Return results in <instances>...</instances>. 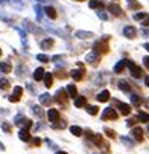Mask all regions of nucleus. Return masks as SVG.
Returning <instances> with one entry per match:
<instances>
[{"instance_id":"obj_1","label":"nucleus","mask_w":149,"mask_h":154,"mask_svg":"<svg viewBox=\"0 0 149 154\" xmlns=\"http://www.w3.org/2000/svg\"><path fill=\"white\" fill-rule=\"evenodd\" d=\"M93 49H94L93 52H96V54H106V52H108V37H105V38L96 41Z\"/></svg>"},{"instance_id":"obj_2","label":"nucleus","mask_w":149,"mask_h":154,"mask_svg":"<svg viewBox=\"0 0 149 154\" xmlns=\"http://www.w3.org/2000/svg\"><path fill=\"white\" fill-rule=\"evenodd\" d=\"M126 66L130 67V70H131V75L134 76V78H140L142 76V73H143V70L139 67L137 64H134L133 61H126Z\"/></svg>"},{"instance_id":"obj_3","label":"nucleus","mask_w":149,"mask_h":154,"mask_svg":"<svg viewBox=\"0 0 149 154\" xmlns=\"http://www.w3.org/2000/svg\"><path fill=\"white\" fill-rule=\"evenodd\" d=\"M117 113H116V110L108 107V108H105L103 110V113H102V121H108V119H117Z\"/></svg>"},{"instance_id":"obj_4","label":"nucleus","mask_w":149,"mask_h":154,"mask_svg":"<svg viewBox=\"0 0 149 154\" xmlns=\"http://www.w3.org/2000/svg\"><path fill=\"white\" fill-rule=\"evenodd\" d=\"M21 95H23V89H21L20 85H17L15 89H14V93L9 96V101L11 102H18L20 98H21Z\"/></svg>"},{"instance_id":"obj_5","label":"nucleus","mask_w":149,"mask_h":154,"mask_svg":"<svg viewBox=\"0 0 149 154\" xmlns=\"http://www.w3.org/2000/svg\"><path fill=\"white\" fill-rule=\"evenodd\" d=\"M123 35H125L126 38L133 40V38H136L137 31H136V28H134V26H125V28H123Z\"/></svg>"},{"instance_id":"obj_6","label":"nucleus","mask_w":149,"mask_h":154,"mask_svg":"<svg viewBox=\"0 0 149 154\" xmlns=\"http://www.w3.org/2000/svg\"><path fill=\"white\" fill-rule=\"evenodd\" d=\"M55 101L59 102V104H64L67 101V92L64 90V89H59L56 93H55Z\"/></svg>"},{"instance_id":"obj_7","label":"nucleus","mask_w":149,"mask_h":154,"mask_svg":"<svg viewBox=\"0 0 149 154\" xmlns=\"http://www.w3.org/2000/svg\"><path fill=\"white\" fill-rule=\"evenodd\" d=\"M117 104V108L120 110V113L123 116H128V115H131V107L128 105V104H123V102H116Z\"/></svg>"},{"instance_id":"obj_8","label":"nucleus","mask_w":149,"mask_h":154,"mask_svg":"<svg viewBox=\"0 0 149 154\" xmlns=\"http://www.w3.org/2000/svg\"><path fill=\"white\" fill-rule=\"evenodd\" d=\"M108 11H110L113 15H116V17H120V15H122V8H120L117 3H110V5H108Z\"/></svg>"},{"instance_id":"obj_9","label":"nucleus","mask_w":149,"mask_h":154,"mask_svg":"<svg viewBox=\"0 0 149 154\" xmlns=\"http://www.w3.org/2000/svg\"><path fill=\"white\" fill-rule=\"evenodd\" d=\"M85 61H87L88 64H96L97 61H99V54H96V52H90V54H87V57H85Z\"/></svg>"},{"instance_id":"obj_10","label":"nucleus","mask_w":149,"mask_h":154,"mask_svg":"<svg viewBox=\"0 0 149 154\" xmlns=\"http://www.w3.org/2000/svg\"><path fill=\"white\" fill-rule=\"evenodd\" d=\"M47 118L50 122H56L59 119V112L55 108H50V110H47Z\"/></svg>"},{"instance_id":"obj_11","label":"nucleus","mask_w":149,"mask_h":154,"mask_svg":"<svg viewBox=\"0 0 149 154\" xmlns=\"http://www.w3.org/2000/svg\"><path fill=\"white\" fill-rule=\"evenodd\" d=\"M70 76H72L75 81H81V79L84 78V70H82V69H73V70L70 72Z\"/></svg>"},{"instance_id":"obj_12","label":"nucleus","mask_w":149,"mask_h":154,"mask_svg":"<svg viewBox=\"0 0 149 154\" xmlns=\"http://www.w3.org/2000/svg\"><path fill=\"white\" fill-rule=\"evenodd\" d=\"M133 137H134L137 142H142V140H143V130H142L140 127H136V128L133 130Z\"/></svg>"},{"instance_id":"obj_13","label":"nucleus","mask_w":149,"mask_h":154,"mask_svg":"<svg viewBox=\"0 0 149 154\" xmlns=\"http://www.w3.org/2000/svg\"><path fill=\"white\" fill-rule=\"evenodd\" d=\"M18 137H20V140H23V142H29V140H31V134H29V130H25V128H21V130H20V133H18Z\"/></svg>"},{"instance_id":"obj_14","label":"nucleus","mask_w":149,"mask_h":154,"mask_svg":"<svg viewBox=\"0 0 149 154\" xmlns=\"http://www.w3.org/2000/svg\"><path fill=\"white\" fill-rule=\"evenodd\" d=\"M44 12H46V15H47L49 18H52V20H55V18L58 17L56 9H55L53 6H46V8H44Z\"/></svg>"},{"instance_id":"obj_15","label":"nucleus","mask_w":149,"mask_h":154,"mask_svg":"<svg viewBox=\"0 0 149 154\" xmlns=\"http://www.w3.org/2000/svg\"><path fill=\"white\" fill-rule=\"evenodd\" d=\"M0 70H2L3 73H9L12 70V64L9 61H2L0 63Z\"/></svg>"},{"instance_id":"obj_16","label":"nucleus","mask_w":149,"mask_h":154,"mask_svg":"<svg viewBox=\"0 0 149 154\" xmlns=\"http://www.w3.org/2000/svg\"><path fill=\"white\" fill-rule=\"evenodd\" d=\"M75 37H78V38H81V40L91 38V37H93V32H87V31H76V32H75Z\"/></svg>"},{"instance_id":"obj_17","label":"nucleus","mask_w":149,"mask_h":154,"mask_svg":"<svg viewBox=\"0 0 149 154\" xmlns=\"http://www.w3.org/2000/svg\"><path fill=\"white\" fill-rule=\"evenodd\" d=\"M96 99H97L99 102H106V101L110 99V92H108V90H102V92L97 95Z\"/></svg>"},{"instance_id":"obj_18","label":"nucleus","mask_w":149,"mask_h":154,"mask_svg":"<svg viewBox=\"0 0 149 154\" xmlns=\"http://www.w3.org/2000/svg\"><path fill=\"white\" fill-rule=\"evenodd\" d=\"M40 102H41V105H50V102H52L50 95H47V93H43V95L40 96Z\"/></svg>"},{"instance_id":"obj_19","label":"nucleus","mask_w":149,"mask_h":154,"mask_svg":"<svg viewBox=\"0 0 149 154\" xmlns=\"http://www.w3.org/2000/svg\"><path fill=\"white\" fill-rule=\"evenodd\" d=\"M52 46H53V40L52 38H46V40L41 41V49H44V51L50 49Z\"/></svg>"},{"instance_id":"obj_20","label":"nucleus","mask_w":149,"mask_h":154,"mask_svg":"<svg viewBox=\"0 0 149 154\" xmlns=\"http://www.w3.org/2000/svg\"><path fill=\"white\" fill-rule=\"evenodd\" d=\"M43 76H44V69H41V67L35 69V72H34V79H35V81H41Z\"/></svg>"},{"instance_id":"obj_21","label":"nucleus","mask_w":149,"mask_h":154,"mask_svg":"<svg viewBox=\"0 0 149 154\" xmlns=\"http://www.w3.org/2000/svg\"><path fill=\"white\" fill-rule=\"evenodd\" d=\"M85 104H87V98H84V96H78V98H75V107L81 108V107H84Z\"/></svg>"},{"instance_id":"obj_22","label":"nucleus","mask_w":149,"mask_h":154,"mask_svg":"<svg viewBox=\"0 0 149 154\" xmlns=\"http://www.w3.org/2000/svg\"><path fill=\"white\" fill-rule=\"evenodd\" d=\"M125 67H126V61H125V60H122V61H119V63L114 66V72H116V73H120Z\"/></svg>"},{"instance_id":"obj_23","label":"nucleus","mask_w":149,"mask_h":154,"mask_svg":"<svg viewBox=\"0 0 149 154\" xmlns=\"http://www.w3.org/2000/svg\"><path fill=\"white\" fill-rule=\"evenodd\" d=\"M67 93H69V96H70V98H76L78 90H76L75 84H69V85H67Z\"/></svg>"},{"instance_id":"obj_24","label":"nucleus","mask_w":149,"mask_h":154,"mask_svg":"<svg viewBox=\"0 0 149 154\" xmlns=\"http://www.w3.org/2000/svg\"><path fill=\"white\" fill-rule=\"evenodd\" d=\"M70 131H72V134H75V136H82V133H84V131H82V128L81 127H78V125H72L70 127Z\"/></svg>"},{"instance_id":"obj_25","label":"nucleus","mask_w":149,"mask_h":154,"mask_svg":"<svg viewBox=\"0 0 149 154\" xmlns=\"http://www.w3.org/2000/svg\"><path fill=\"white\" fill-rule=\"evenodd\" d=\"M43 79H44L46 87H50L52 82H53V76H52V73H46V72H44V76H43Z\"/></svg>"},{"instance_id":"obj_26","label":"nucleus","mask_w":149,"mask_h":154,"mask_svg":"<svg viewBox=\"0 0 149 154\" xmlns=\"http://www.w3.org/2000/svg\"><path fill=\"white\" fill-rule=\"evenodd\" d=\"M87 112H88V115L96 116V115H97V112H99V108H97L96 105H87Z\"/></svg>"},{"instance_id":"obj_27","label":"nucleus","mask_w":149,"mask_h":154,"mask_svg":"<svg viewBox=\"0 0 149 154\" xmlns=\"http://www.w3.org/2000/svg\"><path fill=\"white\" fill-rule=\"evenodd\" d=\"M119 89L123 90V92H130V84L122 79V81H119Z\"/></svg>"},{"instance_id":"obj_28","label":"nucleus","mask_w":149,"mask_h":154,"mask_svg":"<svg viewBox=\"0 0 149 154\" xmlns=\"http://www.w3.org/2000/svg\"><path fill=\"white\" fill-rule=\"evenodd\" d=\"M88 6H90L91 9H94V8H102L103 3L100 2V0H91V2L88 3Z\"/></svg>"},{"instance_id":"obj_29","label":"nucleus","mask_w":149,"mask_h":154,"mask_svg":"<svg viewBox=\"0 0 149 154\" xmlns=\"http://www.w3.org/2000/svg\"><path fill=\"white\" fill-rule=\"evenodd\" d=\"M128 6H130L131 9H140L142 5L139 2H136V0H128Z\"/></svg>"},{"instance_id":"obj_30","label":"nucleus","mask_w":149,"mask_h":154,"mask_svg":"<svg viewBox=\"0 0 149 154\" xmlns=\"http://www.w3.org/2000/svg\"><path fill=\"white\" fill-rule=\"evenodd\" d=\"M139 119L142 121V122H149V115L148 113H145V112H139Z\"/></svg>"},{"instance_id":"obj_31","label":"nucleus","mask_w":149,"mask_h":154,"mask_svg":"<svg viewBox=\"0 0 149 154\" xmlns=\"http://www.w3.org/2000/svg\"><path fill=\"white\" fill-rule=\"evenodd\" d=\"M37 60H38V61H41V63H49V61H50V58H49L47 55H43V54L37 55Z\"/></svg>"},{"instance_id":"obj_32","label":"nucleus","mask_w":149,"mask_h":154,"mask_svg":"<svg viewBox=\"0 0 149 154\" xmlns=\"http://www.w3.org/2000/svg\"><path fill=\"white\" fill-rule=\"evenodd\" d=\"M0 89H3V90L9 89V81L8 79H0Z\"/></svg>"},{"instance_id":"obj_33","label":"nucleus","mask_w":149,"mask_h":154,"mask_svg":"<svg viewBox=\"0 0 149 154\" xmlns=\"http://www.w3.org/2000/svg\"><path fill=\"white\" fill-rule=\"evenodd\" d=\"M148 17V12H139V14H134V20H143Z\"/></svg>"},{"instance_id":"obj_34","label":"nucleus","mask_w":149,"mask_h":154,"mask_svg":"<svg viewBox=\"0 0 149 154\" xmlns=\"http://www.w3.org/2000/svg\"><path fill=\"white\" fill-rule=\"evenodd\" d=\"M97 17L102 20H108V14H105L103 11H97Z\"/></svg>"},{"instance_id":"obj_35","label":"nucleus","mask_w":149,"mask_h":154,"mask_svg":"<svg viewBox=\"0 0 149 154\" xmlns=\"http://www.w3.org/2000/svg\"><path fill=\"white\" fill-rule=\"evenodd\" d=\"M2 128L6 131V133H11V130H12V128H11V125H9V124H6V122H2Z\"/></svg>"},{"instance_id":"obj_36","label":"nucleus","mask_w":149,"mask_h":154,"mask_svg":"<svg viewBox=\"0 0 149 154\" xmlns=\"http://www.w3.org/2000/svg\"><path fill=\"white\" fill-rule=\"evenodd\" d=\"M122 142H123V143H126L128 146H133V145H134V142H133L131 139H128V137H122Z\"/></svg>"},{"instance_id":"obj_37","label":"nucleus","mask_w":149,"mask_h":154,"mask_svg":"<svg viewBox=\"0 0 149 154\" xmlns=\"http://www.w3.org/2000/svg\"><path fill=\"white\" fill-rule=\"evenodd\" d=\"M34 113H35V115H38V116H43V112H41V108H40L38 105H35V107H34Z\"/></svg>"},{"instance_id":"obj_38","label":"nucleus","mask_w":149,"mask_h":154,"mask_svg":"<svg viewBox=\"0 0 149 154\" xmlns=\"http://www.w3.org/2000/svg\"><path fill=\"white\" fill-rule=\"evenodd\" d=\"M105 133H106V136H108V137H114V131L110 130V128H105Z\"/></svg>"},{"instance_id":"obj_39","label":"nucleus","mask_w":149,"mask_h":154,"mask_svg":"<svg viewBox=\"0 0 149 154\" xmlns=\"http://www.w3.org/2000/svg\"><path fill=\"white\" fill-rule=\"evenodd\" d=\"M131 102H133V104H139V102H140V98H139L137 95H133V96H131Z\"/></svg>"},{"instance_id":"obj_40","label":"nucleus","mask_w":149,"mask_h":154,"mask_svg":"<svg viewBox=\"0 0 149 154\" xmlns=\"http://www.w3.org/2000/svg\"><path fill=\"white\" fill-rule=\"evenodd\" d=\"M136 122H137V119H136V118H133V119H130V121L126 122V125H128V127H133Z\"/></svg>"},{"instance_id":"obj_41","label":"nucleus","mask_w":149,"mask_h":154,"mask_svg":"<svg viewBox=\"0 0 149 154\" xmlns=\"http://www.w3.org/2000/svg\"><path fill=\"white\" fill-rule=\"evenodd\" d=\"M32 142H34V145H37V146H38V145L41 143V139H40V137H35V139H34Z\"/></svg>"},{"instance_id":"obj_42","label":"nucleus","mask_w":149,"mask_h":154,"mask_svg":"<svg viewBox=\"0 0 149 154\" xmlns=\"http://www.w3.org/2000/svg\"><path fill=\"white\" fill-rule=\"evenodd\" d=\"M143 26H149V17H146V18H143V23H142Z\"/></svg>"},{"instance_id":"obj_43","label":"nucleus","mask_w":149,"mask_h":154,"mask_svg":"<svg viewBox=\"0 0 149 154\" xmlns=\"http://www.w3.org/2000/svg\"><path fill=\"white\" fill-rule=\"evenodd\" d=\"M143 61H145V66L149 69V57H145V60H143Z\"/></svg>"},{"instance_id":"obj_44","label":"nucleus","mask_w":149,"mask_h":154,"mask_svg":"<svg viewBox=\"0 0 149 154\" xmlns=\"http://www.w3.org/2000/svg\"><path fill=\"white\" fill-rule=\"evenodd\" d=\"M145 84H146V85H148V87H149V75H148V76H146V78H145Z\"/></svg>"},{"instance_id":"obj_45","label":"nucleus","mask_w":149,"mask_h":154,"mask_svg":"<svg viewBox=\"0 0 149 154\" xmlns=\"http://www.w3.org/2000/svg\"><path fill=\"white\" fill-rule=\"evenodd\" d=\"M0 151H5V145L2 142H0Z\"/></svg>"},{"instance_id":"obj_46","label":"nucleus","mask_w":149,"mask_h":154,"mask_svg":"<svg viewBox=\"0 0 149 154\" xmlns=\"http://www.w3.org/2000/svg\"><path fill=\"white\" fill-rule=\"evenodd\" d=\"M145 49H146V51L149 52V43H146V45H145Z\"/></svg>"},{"instance_id":"obj_47","label":"nucleus","mask_w":149,"mask_h":154,"mask_svg":"<svg viewBox=\"0 0 149 154\" xmlns=\"http://www.w3.org/2000/svg\"><path fill=\"white\" fill-rule=\"evenodd\" d=\"M55 154H67V152H64V151H58V152H55Z\"/></svg>"},{"instance_id":"obj_48","label":"nucleus","mask_w":149,"mask_h":154,"mask_svg":"<svg viewBox=\"0 0 149 154\" xmlns=\"http://www.w3.org/2000/svg\"><path fill=\"white\" fill-rule=\"evenodd\" d=\"M76 2H84V0H76Z\"/></svg>"},{"instance_id":"obj_49","label":"nucleus","mask_w":149,"mask_h":154,"mask_svg":"<svg viewBox=\"0 0 149 154\" xmlns=\"http://www.w3.org/2000/svg\"><path fill=\"white\" fill-rule=\"evenodd\" d=\"M0 57H2V49H0Z\"/></svg>"},{"instance_id":"obj_50","label":"nucleus","mask_w":149,"mask_h":154,"mask_svg":"<svg viewBox=\"0 0 149 154\" xmlns=\"http://www.w3.org/2000/svg\"><path fill=\"white\" fill-rule=\"evenodd\" d=\"M148 130H149V127H148Z\"/></svg>"}]
</instances>
